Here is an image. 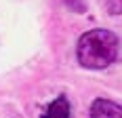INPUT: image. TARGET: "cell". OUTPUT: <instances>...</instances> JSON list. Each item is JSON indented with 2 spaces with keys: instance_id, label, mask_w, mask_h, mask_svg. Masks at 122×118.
Masks as SVG:
<instances>
[{
  "instance_id": "6da1fadb",
  "label": "cell",
  "mask_w": 122,
  "mask_h": 118,
  "mask_svg": "<svg viewBox=\"0 0 122 118\" xmlns=\"http://www.w3.org/2000/svg\"><path fill=\"white\" fill-rule=\"evenodd\" d=\"M120 55V38L110 30H88L80 36L76 57L86 70H103Z\"/></svg>"
},
{
  "instance_id": "277c9868",
  "label": "cell",
  "mask_w": 122,
  "mask_h": 118,
  "mask_svg": "<svg viewBox=\"0 0 122 118\" xmlns=\"http://www.w3.org/2000/svg\"><path fill=\"white\" fill-rule=\"evenodd\" d=\"M105 6L112 15H122V0H105Z\"/></svg>"
},
{
  "instance_id": "3957f363",
  "label": "cell",
  "mask_w": 122,
  "mask_h": 118,
  "mask_svg": "<svg viewBox=\"0 0 122 118\" xmlns=\"http://www.w3.org/2000/svg\"><path fill=\"white\" fill-rule=\"evenodd\" d=\"M40 118H72V106L70 99L65 95H59L55 101H51L49 106L44 107Z\"/></svg>"
},
{
  "instance_id": "7a4b0ae2",
  "label": "cell",
  "mask_w": 122,
  "mask_h": 118,
  "mask_svg": "<svg viewBox=\"0 0 122 118\" xmlns=\"http://www.w3.org/2000/svg\"><path fill=\"white\" fill-rule=\"evenodd\" d=\"M91 118H122V106L110 99H95L91 106Z\"/></svg>"
}]
</instances>
